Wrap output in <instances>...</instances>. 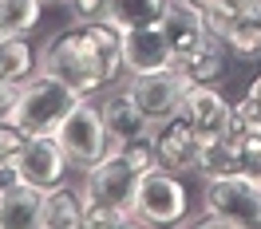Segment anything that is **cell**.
Masks as SVG:
<instances>
[{
  "label": "cell",
  "instance_id": "d6986e66",
  "mask_svg": "<svg viewBox=\"0 0 261 229\" xmlns=\"http://www.w3.org/2000/svg\"><path fill=\"white\" fill-rule=\"evenodd\" d=\"M36 71H40V67H36V51L28 48V40H24V36H4V40H0V75L24 83L28 75H36Z\"/></svg>",
  "mask_w": 261,
  "mask_h": 229
},
{
  "label": "cell",
  "instance_id": "7a4b0ae2",
  "mask_svg": "<svg viewBox=\"0 0 261 229\" xmlns=\"http://www.w3.org/2000/svg\"><path fill=\"white\" fill-rule=\"evenodd\" d=\"M80 99H87V95H80L75 87H67L64 79H56L48 71H36V75L24 79L16 103H12V111H8V123L20 127L28 138H32V134H56V127L64 123V114L71 111Z\"/></svg>",
  "mask_w": 261,
  "mask_h": 229
},
{
  "label": "cell",
  "instance_id": "5bb4252c",
  "mask_svg": "<svg viewBox=\"0 0 261 229\" xmlns=\"http://www.w3.org/2000/svg\"><path fill=\"white\" fill-rule=\"evenodd\" d=\"M0 229H44V190L28 182L0 190Z\"/></svg>",
  "mask_w": 261,
  "mask_h": 229
},
{
  "label": "cell",
  "instance_id": "484cf974",
  "mask_svg": "<svg viewBox=\"0 0 261 229\" xmlns=\"http://www.w3.org/2000/svg\"><path fill=\"white\" fill-rule=\"evenodd\" d=\"M257 182H261V178H257Z\"/></svg>",
  "mask_w": 261,
  "mask_h": 229
},
{
  "label": "cell",
  "instance_id": "ba28073f",
  "mask_svg": "<svg viewBox=\"0 0 261 229\" xmlns=\"http://www.w3.org/2000/svg\"><path fill=\"white\" fill-rule=\"evenodd\" d=\"M159 28H163L166 40H170L174 64L186 60L190 51H198V48H206V44L218 40L214 28H210V16L198 8L194 0H166V12H163V20H159Z\"/></svg>",
  "mask_w": 261,
  "mask_h": 229
},
{
  "label": "cell",
  "instance_id": "52a82bcc",
  "mask_svg": "<svg viewBox=\"0 0 261 229\" xmlns=\"http://www.w3.org/2000/svg\"><path fill=\"white\" fill-rule=\"evenodd\" d=\"M178 114L194 127L198 142L206 147V142H214V138H226L233 103H226V95H222L214 83H190L186 95H182V111Z\"/></svg>",
  "mask_w": 261,
  "mask_h": 229
},
{
  "label": "cell",
  "instance_id": "e0dca14e",
  "mask_svg": "<svg viewBox=\"0 0 261 229\" xmlns=\"http://www.w3.org/2000/svg\"><path fill=\"white\" fill-rule=\"evenodd\" d=\"M83 225V197L67 186H56L44 194V229H75Z\"/></svg>",
  "mask_w": 261,
  "mask_h": 229
},
{
  "label": "cell",
  "instance_id": "ffe728a7",
  "mask_svg": "<svg viewBox=\"0 0 261 229\" xmlns=\"http://www.w3.org/2000/svg\"><path fill=\"white\" fill-rule=\"evenodd\" d=\"M44 16V0H0V36H28Z\"/></svg>",
  "mask_w": 261,
  "mask_h": 229
},
{
  "label": "cell",
  "instance_id": "4fadbf2b",
  "mask_svg": "<svg viewBox=\"0 0 261 229\" xmlns=\"http://www.w3.org/2000/svg\"><path fill=\"white\" fill-rule=\"evenodd\" d=\"M99 114H103V127L111 134V150H119L123 142H130V138L150 134V119L139 111V103H135V95H130L127 87L107 91V99L99 103Z\"/></svg>",
  "mask_w": 261,
  "mask_h": 229
},
{
  "label": "cell",
  "instance_id": "30bf717a",
  "mask_svg": "<svg viewBox=\"0 0 261 229\" xmlns=\"http://www.w3.org/2000/svg\"><path fill=\"white\" fill-rule=\"evenodd\" d=\"M186 87H190V83L182 79L174 67L150 71V75H130V83H127V91L135 95L139 111L147 114L150 123H163V119H170V114H178Z\"/></svg>",
  "mask_w": 261,
  "mask_h": 229
},
{
  "label": "cell",
  "instance_id": "8fae6325",
  "mask_svg": "<svg viewBox=\"0 0 261 229\" xmlns=\"http://www.w3.org/2000/svg\"><path fill=\"white\" fill-rule=\"evenodd\" d=\"M150 147H154V158L166 170H198V142L194 127L182 119V114H170L163 123H150Z\"/></svg>",
  "mask_w": 261,
  "mask_h": 229
},
{
  "label": "cell",
  "instance_id": "3957f363",
  "mask_svg": "<svg viewBox=\"0 0 261 229\" xmlns=\"http://www.w3.org/2000/svg\"><path fill=\"white\" fill-rule=\"evenodd\" d=\"M206 217L198 225L210 229H253L261 225V182L249 174H218L202 186Z\"/></svg>",
  "mask_w": 261,
  "mask_h": 229
},
{
  "label": "cell",
  "instance_id": "8992f818",
  "mask_svg": "<svg viewBox=\"0 0 261 229\" xmlns=\"http://www.w3.org/2000/svg\"><path fill=\"white\" fill-rule=\"evenodd\" d=\"M135 186H139V170L119 154V150H107L95 166L83 170V213L91 206H111V210H127L130 213V197H135Z\"/></svg>",
  "mask_w": 261,
  "mask_h": 229
},
{
  "label": "cell",
  "instance_id": "d4e9b609",
  "mask_svg": "<svg viewBox=\"0 0 261 229\" xmlns=\"http://www.w3.org/2000/svg\"><path fill=\"white\" fill-rule=\"evenodd\" d=\"M0 40H4V36H0Z\"/></svg>",
  "mask_w": 261,
  "mask_h": 229
},
{
  "label": "cell",
  "instance_id": "7c38bea8",
  "mask_svg": "<svg viewBox=\"0 0 261 229\" xmlns=\"http://www.w3.org/2000/svg\"><path fill=\"white\" fill-rule=\"evenodd\" d=\"M166 67H174V51L159 24L123 32V71L127 75H150V71H166Z\"/></svg>",
  "mask_w": 261,
  "mask_h": 229
},
{
  "label": "cell",
  "instance_id": "6da1fadb",
  "mask_svg": "<svg viewBox=\"0 0 261 229\" xmlns=\"http://www.w3.org/2000/svg\"><path fill=\"white\" fill-rule=\"evenodd\" d=\"M40 71L64 79L80 95H95L123 71V32L107 20L71 24L60 36H51L44 60H40Z\"/></svg>",
  "mask_w": 261,
  "mask_h": 229
},
{
  "label": "cell",
  "instance_id": "5b68a950",
  "mask_svg": "<svg viewBox=\"0 0 261 229\" xmlns=\"http://www.w3.org/2000/svg\"><path fill=\"white\" fill-rule=\"evenodd\" d=\"M56 142L64 147L67 162L87 170V166H95L107 150H111V134L103 127V114H99L95 103H87L80 99L71 111L64 114V123L56 127Z\"/></svg>",
  "mask_w": 261,
  "mask_h": 229
},
{
  "label": "cell",
  "instance_id": "9c48e42d",
  "mask_svg": "<svg viewBox=\"0 0 261 229\" xmlns=\"http://www.w3.org/2000/svg\"><path fill=\"white\" fill-rule=\"evenodd\" d=\"M16 166H20V182H28V186L48 194L56 186H64V174L71 162H67L64 147L56 142V134H32V138H24Z\"/></svg>",
  "mask_w": 261,
  "mask_h": 229
},
{
  "label": "cell",
  "instance_id": "ac0fdd59",
  "mask_svg": "<svg viewBox=\"0 0 261 229\" xmlns=\"http://www.w3.org/2000/svg\"><path fill=\"white\" fill-rule=\"evenodd\" d=\"M174 71H178L186 83H214V79H222V71H226V55H222V48H218V40H214V44H206V48L190 51L186 60H178Z\"/></svg>",
  "mask_w": 261,
  "mask_h": 229
},
{
  "label": "cell",
  "instance_id": "44dd1931",
  "mask_svg": "<svg viewBox=\"0 0 261 229\" xmlns=\"http://www.w3.org/2000/svg\"><path fill=\"white\" fill-rule=\"evenodd\" d=\"M75 24H91V20H107V0H64Z\"/></svg>",
  "mask_w": 261,
  "mask_h": 229
},
{
  "label": "cell",
  "instance_id": "603a6c76",
  "mask_svg": "<svg viewBox=\"0 0 261 229\" xmlns=\"http://www.w3.org/2000/svg\"><path fill=\"white\" fill-rule=\"evenodd\" d=\"M20 87H24V83L4 79V75H0V123L8 119V111H12V103H16V95H20Z\"/></svg>",
  "mask_w": 261,
  "mask_h": 229
},
{
  "label": "cell",
  "instance_id": "2e32d148",
  "mask_svg": "<svg viewBox=\"0 0 261 229\" xmlns=\"http://www.w3.org/2000/svg\"><path fill=\"white\" fill-rule=\"evenodd\" d=\"M163 12H166V0H107V24H115L119 32L159 24Z\"/></svg>",
  "mask_w": 261,
  "mask_h": 229
},
{
  "label": "cell",
  "instance_id": "7402d4cb",
  "mask_svg": "<svg viewBox=\"0 0 261 229\" xmlns=\"http://www.w3.org/2000/svg\"><path fill=\"white\" fill-rule=\"evenodd\" d=\"M24 138H28V134L4 119V123H0V162H12L20 154V147H24Z\"/></svg>",
  "mask_w": 261,
  "mask_h": 229
},
{
  "label": "cell",
  "instance_id": "cb8c5ba5",
  "mask_svg": "<svg viewBox=\"0 0 261 229\" xmlns=\"http://www.w3.org/2000/svg\"><path fill=\"white\" fill-rule=\"evenodd\" d=\"M20 182V166H16V158L12 162H0V190H12Z\"/></svg>",
  "mask_w": 261,
  "mask_h": 229
},
{
  "label": "cell",
  "instance_id": "9a60e30c",
  "mask_svg": "<svg viewBox=\"0 0 261 229\" xmlns=\"http://www.w3.org/2000/svg\"><path fill=\"white\" fill-rule=\"evenodd\" d=\"M210 28L238 60H261V20H210Z\"/></svg>",
  "mask_w": 261,
  "mask_h": 229
},
{
  "label": "cell",
  "instance_id": "277c9868",
  "mask_svg": "<svg viewBox=\"0 0 261 229\" xmlns=\"http://www.w3.org/2000/svg\"><path fill=\"white\" fill-rule=\"evenodd\" d=\"M186 210H190V197L178 170L154 162L139 174V186L130 197V225H178L186 221Z\"/></svg>",
  "mask_w": 261,
  "mask_h": 229
}]
</instances>
